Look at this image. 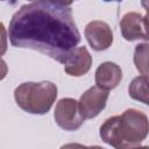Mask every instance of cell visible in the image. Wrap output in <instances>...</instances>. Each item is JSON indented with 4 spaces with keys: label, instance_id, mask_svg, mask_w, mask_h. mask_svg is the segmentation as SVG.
Returning a JSON list of instances; mask_svg holds the SVG:
<instances>
[{
    "label": "cell",
    "instance_id": "52a82bcc",
    "mask_svg": "<svg viewBox=\"0 0 149 149\" xmlns=\"http://www.w3.org/2000/svg\"><path fill=\"white\" fill-rule=\"evenodd\" d=\"M120 29L123 38L127 41H136V40L149 41V37L147 36L144 30L143 16L140 13L136 12L126 13L120 21Z\"/></svg>",
    "mask_w": 149,
    "mask_h": 149
},
{
    "label": "cell",
    "instance_id": "2e32d148",
    "mask_svg": "<svg viewBox=\"0 0 149 149\" xmlns=\"http://www.w3.org/2000/svg\"><path fill=\"white\" fill-rule=\"evenodd\" d=\"M13 1H14V2H15V0H13Z\"/></svg>",
    "mask_w": 149,
    "mask_h": 149
},
{
    "label": "cell",
    "instance_id": "9a60e30c",
    "mask_svg": "<svg viewBox=\"0 0 149 149\" xmlns=\"http://www.w3.org/2000/svg\"><path fill=\"white\" fill-rule=\"evenodd\" d=\"M102 1H106V2H109V1H116V2H120L122 0H102Z\"/></svg>",
    "mask_w": 149,
    "mask_h": 149
},
{
    "label": "cell",
    "instance_id": "7c38bea8",
    "mask_svg": "<svg viewBox=\"0 0 149 149\" xmlns=\"http://www.w3.org/2000/svg\"><path fill=\"white\" fill-rule=\"evenodd\" d=\"M31 1H51V2H56V3H61L64 6H69L72 3L73 0H31Z\"/></svg>",
    "mask_w": 149,
    "mask_h": 149
},
{
    "label": "cell",
    "instance_id": "5b68a950",
    "mask_svg": "<svg viewBox=\"0 0 149 149\" xmlns=\"http://www.w3.org/2000/svg\"><path fill=\"white\" fill-rule=\"evenodd\" d=\"M108 99V91L101 87L92 86L85 91L79 99V109L85 119H93L105 108Z\"/></svg>",
    "mask_w": 149,
    "mask_h": 149
},
{
    "label": "cell",
    "instance_id": "3957f363",
    "mask_svg": "<svg viewBox=\"0 0 149 149\" xmlns=\"http://www.w3.org/2000/svg\"><path fill=\"white\" fill-rule=\"evenodd\" d=\"M57 97V87L51 81H27L14 91L17 106L30 114H45Z\"/></svg>",
    "mask_w": 149,
    "mask_h": 149
},
{
    "label": "cell",
    "instance_id": "6da1fadb",
    "mask_svg": "<svg viewBox=\"0 0 149 149\" xmlns=\"http://www.w3.org/2000/svg\"><path fill=\"white\" fill-rule=\"evenodd\" d=\"M8 37L16 48L40 51L62 64L80 42L71 8L51 1L23 5L9 21Z\"/></svg>",
    "mask_w": 149,
    "mask_h": 149
},
{
    "label": "cell",
    "instance_id": "4fadbf2b",
    "mask_svg": "<svg viewBox=\"0 0 149 149\" xmlns=\"http://www.w3.org/2000/svg\"><path fill=\"white\" fill-rule=\"evenodd\" d=\"M143 24H144V30L147 36L149 37V12L143 16Z\"/></svg>",
    "mask_w": 149,
    "mask_h": 149
},
{
    "label": "cell",
    "instance_id": "277c9868",
    "mask_svg": "<svg viewBox=\"0 0 149 149\" xmlns=\"http://www.w3.org/2000/svg\"><path fill=\"white\" fill-rule=\"evenodd\" d=\"M54 116L56 123L64 130H76L85 120L80 113L79 102L72 98L61 99L56 105Z\"/></svg>",
    "mask_w": 149,
    "mask_h": 149
},
{
    "label": "cell",
    "instance_id": "8fae6325",
    "mask_svg": "<svg viewBox=\"0 0 149 149\" xmlns=\"http://www.w3.org/2000/svg\"><path fill=\"white\" fill-rule=\"evenodd\" d=\"M134 64L137 71L146 77H149V44L140 43L135 47Z\"/></svg>",
    "mask_w": 149,
    "mask_h": 149
},
{
    "label": "cell",
    "instance_id": "7a4b0ae2",
    "mask_svg": "<svg viewBox=\"0 0 149 149\" xmlns=\"http://www.w3.org/2000/svg\"><path fill=\"white\" fill-rule=\"evenodd\" d=\"M99 133L101 140L114 148H136L149 134V120L143 112L128 108L121 115L106 119Z\"/></svg>",
    "mask_w": 149,
    "mask_h": 149
},
{
    "label": "cell",
    "instance_id": "30bf717a",
    "mask_svg": "<svg viewBox=\"0 0 149 149\" xmlns=\"http://www.w3.org/2000/svg\"><path fill=\"white\" fill-rule=\"evenodd\" d=\"M128 94L134 100L149 106V79L146 76L134 78L128 86Z\"/></svg>",
    "mask_w": 149,
    "mask_h": 149
},
{
    "label": "cell",
    "instance_id": "9c48e42d",
    "mask_svg": "<svg viewBox=\"0 0 149 149\" xmlns=\"http://www.w3.org/2000/svg\"><path fill=\"white\" fill-rule=\"evenodd\" d=\"M122 79V71L120 66L113 62H105L95 70V84L104 90L115 88Z\"/></svg>",
    "mask_w": 149,
    "mask_h": 149
},
{
    "label": "cell",
    "instance_id": "8992f818",
    "mask_svg": "<svg viewBox=\"0 0 149 149\" xmlns=\"http://www.w3.org/2000/svg\"><path fill=\"white\" fill-rule=\"evenodd\" d=\"M85 37L95 51H102L111 47L113 42V33L111 27L100 20L91 21L85 27Z\"/></svg>",
    "mask_w": 149,
    "mask_h": 149
},
{
    "label": "cell",
    "instance_id": "5bb4252c",
    "mask_svg": "<svg viewBox=\"0 0 149 149\" xmlns=\"http://www.w3.org/2000/svg\"><path fill=\"white\" fill-rule=\"evenodd\" d=\"M141 5L147 12H149V0H141Z\"/></svg>",
    "mask_w": 149,
    "mask_h": 149
},
{
    "label": "cell",
    "instance_id": "ba28073f",
    "mask_svg": "<svg viewBox=\"0 0 149 149\" xmlns=\"http://www.w3.org/2000/svg\"><path fill=\"white\" fill-rule=\"evenodd\" d=\"M92 65V57L85 47L76 48L64 62V71L72 77H80L88 72Z\"/></svg>",
    "mask_w": 149,
    "mask_h": 149
}]
</instances>
